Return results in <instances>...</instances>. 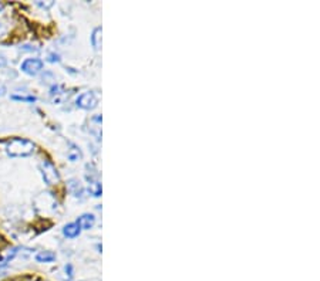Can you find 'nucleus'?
<instances>
[{
  "label": "nucleus",
  "instance_id": "obj_2",
  "mask_svg": "<svg viewBox=\"0 0 320 281\" xmlns=\"http://www.w3.org/2000/svg\"><path fill=\"white\" fill-rule=\"evenodd\" d=\"M40 168H42V175L44 182L47 183V185H56V183H58V181H60V173H58L57 168L51 162L43 161Z\"/></svg>",
  "mask_w": 320,
  "mask_h": 281
},
{
  "label": "nucleus",
  "instance_id": "obj_5",
  "mask_svg": "<svg viewBox=\"0 0 320 281\" xmlns=\"http://www.w3.org/2000/svg\"><path fill=\"white\" fill-rule=\"evenodd\" d=\"M78 226H80V229L81 230H90L94 223H95V218L92 216V215H88V213H85L83 216H80L77 219V222H76Z\"/></svg>",
  "mask_w": 320,
  "mask_h": 281
},
{
  "label": "nucleus",
  "instance_id": "obj_18",
  "mask_svg": "<svg viewBox=\"0 0 320 281\" xmlns=\"http://www.w3.org/2000/svg\"><path fill=\"white\" fill-rule=\"evenodd\" d=\"M5 94V88L3 87H0V95H3Z\"/></svg>",
  "mask_w": 320,
  "mask_h": 281
},
{
  "label": "nucleus",
  "instance_id": "obj_15",
  "mask_svg": "<svg viewBox=\"0 0 320 281\" xmlns=\"http://www.w3.org/2000/svg\"><path fill=\"white\" fill-rule=\"evenodd\" d=\"M49 61L50 63H58L60 61V57H58V54L51 53V54H49Z\"/></svg>",
  "mask_w": 320,
  "mask_h": 281
},
{
  "label": "nucleus",
  "instance_id": "obj_8",
  "mask_svg": "<svg viewBox=\"0 0 320 281\" xmlns=\"http://www.w3.org/2000/svg\"><path fill=\"white\" fill-rule=\"evenodd\" d=\"M69 190H70V193L73 196L76 197H81L83 196V193H84V189H83V185L78 182L77 179H71L69 181Z\"/></svg>",
  "mask_w": 320,
  "mask_h": 281
},
{
  "label": "nucleus",
  "instance_id": "obj_12",
  "mask_svg": "<svg viewBox=\"0 0 320 281\" xmlns=\"http://www.w3.org/2000/svg\"><path fill=\"white\" fill-rule=\"evenodd\" d=\"M9 281H49L44 277H40V275H21V277H16V278H10Z\"/></svg>",
  "mask_w": 320,
  "mask_h": 281
},
{
  "label": "nucleus",
  "instance_id": "obj_3",
  "mask_svg": "<svg viewBox=\"0 0 320 281\" xmlns=\"http://www.w3.org/2000/svg\"><path fill=\"white\" fill-rule=\"evenodd\" d=\"M43 67L44 63L40 58H26L20 65L21 71L26 73L27 76H37L43 70Z\"/></svg>",
  "mask_w": 320,
  "mask_h": 281
},
{
  "label": "nucleus",
  "instance_id": "obj_10",
  "mask_svg": "<svg viewBox=\"0 0 320 281\" xmlns=\"http://www.w3.org/2000/svg\"><path fill=\"white\" fill-rule=\"evenodd\" d=\"M56 259V254L51 253V252H40V253L36 256V260L40 261V263H47V261H53Z\"/></svg>",
  "mask_w": 320,
  "mask_h": 281
},
{
  "label": "nucleus",
  "instance_id": "obj_1",
  "mask_svg": "<svg viewBox=\"0 0 320 281\" xmlns=\"http://www.w3.org/2000/svg\"><path fill=\"white\" fill-rule=\"evenodd\" d=\"M36 145L24 138H12L6 144V154L12 158H26L35 154Z\"/></svg>",
  "mask_w": 320,
  "mask_h": 281
},
{
  "label": "nucleus",
  "instance_id": "obj_11",
  "mask_svg": "<svg viewBox=\"0 0 320 281\" xmlns=\"http://www.w3.org/2000/svg\"><path fill=\"white\" fill-rule=\"evenodd\" d=\"M70 149L67 151V158L70 159L71 162H77L80 158H81V154H80V151H78V148L76 145H70Z\"/></svg>",
  "mask_w": 320,
  "mask_h": 281
},
{
  "label": "nucleus",
  "instance_id": "obj_17",
  "mask_svg": "<svg viewBox=\"0 0 320 281\" xmlns=\"http://www.w3.org/2000/svg\"><path fill=\"white\" fill-rule=\"evenodd\" d=\"M6 64V60L3 58V56H0V67H3Z\"/></svg>",
  "mask_w": 320,
  "mask_h": 281
},
{
  "label": "nucleus",
  "instance_id": "obj_4",
  "mask_svg": "<svg viewBox=\"0 0 320 281\" xmlns=\"http://www.w3.org/2000/svg\"><path fill=\"white\" fill-rule=\"evenodd\" d=\"M97 102H99V98H97V95L92 91H87L80 94L77 101H76L77 107L83 108V110H92V108L97 107Z\"/></svg>",
  "mask_w": 320,
  "mask_h": 281
},
{
  "label": "nucleus",
  "instance_id": "obj_9",
  "mask_svg": "<svg viewBox=\"0 0 320 281\" xmlns=\"http://www.w3.org/2000/svg\"><path fill=\"white\" fill-rule=\"evenodd\" d=\"M91 44L95 50H99L101 47V27L94 28L91 34Z\"/></svg>",
  "mask_w": 320,
  "mask_h": 281
},
{
  "label": "nucleus",
  "instance_id": "obj_6",
  "mask_svg": "<svg viewBox=\"0 0 320 281\" xmlns=\"http://www.w3.org/2000/svg\"><path fill=\"white\" fill-rule=\"evenodd\" d=\"M67 97H69V94L66 91H63L61 87L56 85V87L51 88V101H53L54 104H61V102H64V99L67 98Z\"/></svg>",
  "mask_w": 320,
  "mask_h": 281
},
{
  "label": "nucleus",
  "instance_id": "obj_13",
  "mask_svg": "<svg viewBox=\"0 0 320 281\" xmlns=\"http://www.w3.org/2000/svg\"><path fill=\"white\" fill-rule=\"evenodd\" d=\"M12 99H14V101H26V102H35L36 97L35 95H27V97H24V95H12Z\"/></svg>",
  "mask_w": 320,
  "mask_h": 281
},
{
  "label": "nucleus",
  "instance_id": "obj_14",
  "mask_svg": "<svg viewBox=\"0 0 320 281\" xmlns=\"http://www.w3.org/2000/svg\"><path fill=\"white\" fill-rule=\"evenodd\" d=\"M90 190H91V193L94 195V196H100V195H101V185H100L99 182L91 183Z\"/></svg>",
  "mask_w": 320,
  "mask_h": 281
},
{
  "label": "nucleus",
  "instance_id": "obj_16",
  "mask_svg": "<svg viewBox=\"0 0 320 281\" xmlns=\"http://www.w3.org/2000/svg\"><path fill=\"white\" fill-rule=\"evenodd\" d=\"M6 31L7 30H6V27H5V24H3V23H0V40L6 36Z\"/></svg>",
  "mask_w": 320,
  "mask_h": 281
},
{
  "label": "nucleus",
  "instance_id": "obj_7",
  "mask_svg": "<svg viewBox=\"0 0 320 281\" xmlns=\"http://www.w3.org/2000/svg\"><path fill=\"white\" fill-rule=\"evenodd\" d=\"M81 232V229H80V226L74 222V223H69V225L64 226L63 229V234L66 237H69V239H74V237H77L78 234Z\"/></svg>",
  "mask_w": 320,
  "mask_h": 281
}]
</instances>
